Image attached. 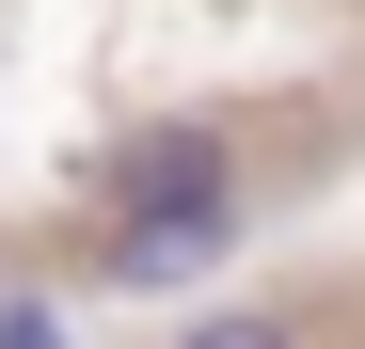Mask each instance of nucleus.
I'll use <instances>...</instances> for the list:
<instances>
[{"label": "nucleus", "instance_id": "f257e3e1", "mask_svg": "<svg viewBox=\"0 0 365 349\" xmlns=\"http://www.w3.org/2000/svg\"><path fill=\"white\" fill-rule=\"evenodd\" d=\"M238 254V191H159V207H111V239H96V286H191Z\"/></svg>", "mask_w": 365, "mask_h": 349}, {"label": "nucleus", "instance_id": "f03ea898", "mask_svg": "<svg viewBox=\"0 0 365 349\" xmlns=\"http://www.w3.org/2000/svg\"><path fill=\"white\" fill-rule=\"evenodd\" d=\"M159 191H238V174H222V127H159V143H128L111 207H159Z\"/></svg>", "mask_w": 365, "mask_h": 349}, {"label": "nucleus", "instance_id": "7ed1b4c3", "mask_svg": "<svg viewBox=\"0 0 365 349\" xmlns=\"http://www.w3.org/2000/svg\"><path fill=\"white\" fill-rule=\"evenodd\" d=\"M0 349H80V318H64V302H32V286H0Z\"/></svg>", "mask_w": 365, "mask_h": 349}, {"label": "nucleus", "instance_id": "20e7f679", "mask_svg": "<svg viewBox=\"0 0 365 349\" xmlns=\"http://www.w3.org/2000/svg\"><path fill=\"white\" fill-rule=\"evenodd\" d=\"M175 349H302L286 318H255V302H238V318H191V333H175Z\"/></svg>", "mask_w": 365, "mask_h": 349}]
</instances>
